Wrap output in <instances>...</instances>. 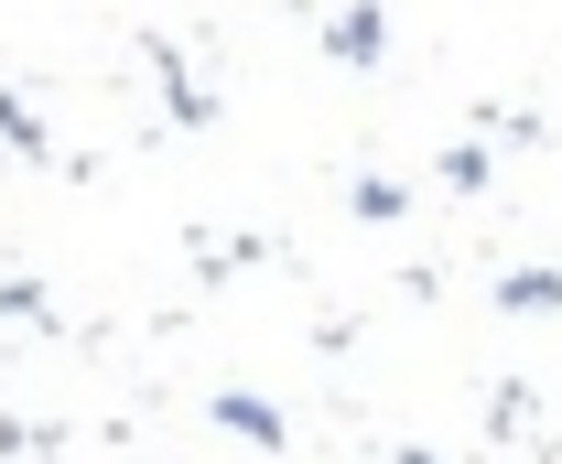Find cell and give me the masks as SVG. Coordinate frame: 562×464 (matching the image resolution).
<instances>
[{"label": "cell", "mask_w": 562, "mask_h": 464, "mask_svg": "<svg viewBox=\"0 0 562 464\" xmlns=\"http://www.w3.org/2000/svg\"><path fill=\"white\" fill-rule=\"evenodd\" d=\"M379 55H390V0H336V11H325V66H379Z\"/></svg>", "instance_id": "obj_1"}, {"label": "cell", "mask_w": 562, "mask_h": 464, "mask_svg": "<svg viewBox=\"0 0 562 464\" xmlns=\"http://www.w3.org/2000/svg\"><path fill=\"white\" fill-rule=\"evenodd\" d=\"M508 325H530V314H562V260H519V270H497V292H487Z\"/></svg>", "instance_id": "obj_2"}, {"label": "cell", "mask_w": 562, "mask_h": 464, "mask_svg": "<svg viewBox=\"0 0 562 464\" xmlns=\"http://www.w3.org/2000/svg\"><path fill=\"white\" fill-rule=\"evenodd\" d=\"M206 410H216V421H227V432H249V443H260V454H281V443H292V421H281L271 399H249V389H216Z\"/></svg>", "instance_id": "obj_3"}, {"label": "cell", "mask_w": 562, "mask_h": 464, "mask_svg": "<svg viewBox=\"0 0 562 464\" xmlns=\"http://www.w3.org/2000/svg\"><path fill=\"white\" fill-rule=\"evenodd\" d=\"M347 216H357V227H401V216H412V184H390V173H357V184H347Z\"/></svg>", "instance_id": "obj_4"}, {"label": "cell", "mask_w": 562, "mask_h": 464, "mask_svg": "<svg viewBox=\"0 0 562 464\" xmlns=\"http://www.w3.org/2000/svg\"><path fill=\"white\" fill-rule=\"evenodd\" d=\"M0 151H22V162H55V131H44V120L11 98V87H0Z\"/></svg>", "instance_id": "obj_5"}, {"label": "cell", "mask_w": 562, "mask_h": 464, "mask_svg": "<svg viewBox=\"0 0 562 464\" xmlns=\"http://www.w3.org/2000/svg\"><path fill=\"white\" fill-rule=\"evenodd\" d=\"M487 173H497L487 140H443V184H454V195H487Z\"/></svg>", "instance_id": "obj_6"}, {"label": "cell", "mask_w": 562, "mask_h": 464, "mask_svg": "<svg viewBox=\"0 0 562 464\" xmlns=\"http://www.w3.org/2000/svg\"><path fill=\"white\" fill-rule=\"evenodd\" d=\"M0 325H55V303H44V281H0Z\"/></svg>", "instance_id": "obj_7"}, {"label": "cell", "mask_w": 562, "mask_h": 464, "mask_svg": "<svg viewBox=\"0 0 562 464\" xmlns=\"http://www.w3.org/2000/svg\"><path fill=\"white\" fill-rule=\"evenodd\" d=\"M390 464H454V454H432V443H412V454H390Z\"/></svg>", "instance_id": "obj_8"}]
</instances>
